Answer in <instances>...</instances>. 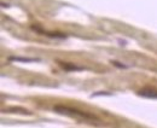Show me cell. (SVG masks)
<instances>
[{
	"label": "cell",
	"mask_w": 157,
	"mask_h": 128,
	"mask_svg": "<svg viewBox=\"0 0 157 128\" xmlns=\"http://www.w3.org/2000/svg\"><path fill=\"white\" fill-rule=\"evenodd\" d=\"M55 111H57L59 114H65V115H70V116H75V117H82L86 120H94L96 117L92 115H88L86 112H82L78 109H70V108H64V107H56Z\"/></svg>",
	"instance_id": "cell-1"
},
{
	"label": "cell",
	"mask_w": 157,
	"mask_h": 128,
	"mask_svg": "<svg viewBox=\"0 0 157 128\" xmlns=\"http://www.w3.org/2000/svg\"><path fill=\"white\" fill-rule=\"evenodd\" d=\"M10 60H22V62H34V59H32V58H13V57H11L10 58Z\"/></svg>",
	"instance_id": "cell-3"
},
{
	"label": "cell",
	"mask_w": 157,
	"mask_h": 128,
	"mask_svg": "<svg viewBox=\"0 0 157 128\" xmlns=\"http://www.w3.org/2000/svg\"><path fill=\"white\" fill-rule=\"evenodd\" d=\"M139 95L146 97V98H154V99H156L157 91H155V90H141V91L139 92Z\"/></svg>",
	"instance_id": "cell-2"
}]
</instances>
